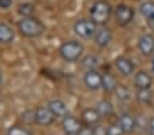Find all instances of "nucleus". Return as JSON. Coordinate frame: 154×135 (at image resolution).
<instances>
[{"instance_id":"obj_6","label":"nucleus","mask_w":154,"mask_h":135,"mask_svg":"<svg viewBox=\"0 0 154 135\" xmlns=\"http://www.w3.org/2000/svg\"><path fill=\"white\" fill-rule=\"evenodd\" d=\"M83 82L86 85L87 89L90 90H98L100 87H102V74L94 71H86L83 76Z\"/></svg>"},{"instance_id":"obj_7","label":"nucleus","mask_w":154,"mask_h":135,"mask_svg":"<svg viewBox=\"0 0 154 135\" xmlns=\"http://www.w3.org/2000/svg\"><path fill=\"white\" fill-rule=\"evenodd\" d=\"M138 49L142 56H150L154 53V37L151 34H143L138 40Z\"/></svg>"},{"instance_id":"obj_18","label":"nucleus","mask_w":154,"mask_h":135,"mask_svg":"<svg viewBox=\"0 0 154 135\" xmlns=\"http://www.w3.org/2000/svg\"><path fill=\"white\" fill-rule=\"evenodd\" d=\"M96 109L101 118H106V116H111L113 113V105H112L111 101H108V100H101L97 104Z\"/></svg>"},{"instance_id":"obj_12","label":"nucleus","mask_w":154,"mask_h":135,"mask_svg":"<svg viewBox=\"0 0 154 135\" xmlns=\"http://www.w3.org/2000/svg\"><path fill=\"white\" fill-rule=\"evenodd\" d=\"M115 66H116L117 71L124 76H130L134 74V70H135L134 64H132V62H131L130 59H127L124 56L117 57V59L115 60Z\"/></svg>"},{"instance_id":"obj_19","label":"nucleus","mask_w":154,"mask_h":135,"mask_svg":"<svg viewBox=\"0 0 154 135\" xmlns=\"http://www.w3.org/2000/svg\"><path fill=\"white\" fill-rule=\"evenodd\" d=\"M140 14L147 21H154V2H145L140 4Z\"/></svg>"},{"instance_id":"obj_28","label":"nucleus","mask_w":154,"mask_h":135,"mask_svg":"<svg viewBox=\"0 0 154 135\" xmlns=\"http://www.w3.org/2000/svg\"><path fill=\"white\" fill-rule=\"evenodd\" d=\"M93 132H94V135H105L106 134V128H104L101 126H97L93 128Z\"/></svg>"},{"instance_id":"obj_22","label":"nucleus","mask_w":154,"mask_h":135,"mask_svg":"<svg viewBox=\"0 0 154 135\" xmlns=\"http://www.w3.org/2000/svg\"><path fill=\"white\" fill-rule=\"evenodd\" d=\"M34 12V4L32 3H22L18 6V14L22 15V18H29Z\"/></svg>"},{"instance_id":"obj_14","label":"nucleus","mask_w":154,"mask_h":135,"mask_svg":"<svg viewBox=\"0 0 154 135\" xmlns=\"http://www.w3.org/2000/svg\"><path fill=\"white\" fill-rule=\"evenodd\" d=\"M94 41H96L97 47H100V48L108 47V45H109V42L112 41V32L109 29H106V27L98 30V32H97V34L94 35Z\"/></svg>"},{"instance_id":"obj_31","label":"nucleus","mask_w":154,"mask_h":135,"mask_svg":"<svg viewBox=\"0 0 154 135\" xmlns=\"http://www.w3.org/2000/svg\"><path fill=\"white\" fill-rule=\"evenodd\" d=\"M64 135H78V134H64Z\"/></svg>"},{"instance_id":"obj_25","label":"nucleus","mask_w":154,"mask_h":135,"mask_svg":"<svg viewBox=\"0 0 154 135\" xmlns=\"http://www.w3.org/2000/svg\"><path fill=\"white\" fill-rule=\"evenodd\" d=\"M124 132L122 131L119 124H111L109 127H106V134L105 135H123Z\"/></svg>"},{"instance_id":"obj_20","label":"nucleus","mask_w":154,"mask_h":135,"mask_svg":"<svg viewBox=\"0 0 154 135\" xmlns=\"http://www.w3.org/2000/svg\"><path fill=\"white\" fill-rule=\"evenodd\" d=\"M113 93L120 101H128L131 98L130 89H128L127 86H124V85H117V87L115 89Z\"/></svg>"},{"instance_id":"obj_8","label":"nucleus","mask_w":154,"mask_h":135,"mask_svg":"<svg viewBox=\"0 0 154 135\" xmlns=\"http://www.w3.org/2000/svg\"><path fill=\"white\" fill-rule=\"evenodd\" d=\"M55 120L53 113L48 109V106H40L35 109V123L40 126H51Z\"/></svg>"},{"instance_id":"obj_30","label":"nucleus","mask_w":154,"mask_h":135,"mask_svg":"<svg viewBox=\"0 0 154 135\" xmlns=\"http://www.w3.org/2000/svg\"><path fill=\"white\" fill-rule=\"evenodd\" d=\"M147 128H149V131H150V134L154 135V116H153V118H150V120H149Z\"/></svg>"},{"instance_id":"obj_11","label":"nucleus","mask_w":154,"mask_h":135,"mask_svg":"<svg viewBox=\"0 0 154 135\" xmlns=\"http://www.w3.org/2000/svg\"><path fill=\"white\" fill-rule=\"evenodd\" d=\"M117 124L120 126V128H122V131L124 134H131L137 128V119L132 118L128 113H123L119 118V120H117Z\"/></svg>"},{"instance_id":"obj_3","label":"nucleus","mask_w":154,"mask_h":135,"mask_svg":"<svg viewBox=\"0 0 154 135\" xmlns=\"http://www.w3.org/2000/svg\"><path fill=\"white\" fill-rule=\"evenodd\" d=\"M59 53H60V56L66 62H70V63L78 62L81 59L82 53H83V45L79 41L70 40V41H66L60 45Z\"/></svg>"},{"instance_id":"obj_24","label":"nucleus","mask_w":154,"mask_h":135,"mask_svg":"<svg viewBox=\"0 0 154 135\" xmlns=\"http://www.w3.org/2000/svg\"><path fill=\"white\" fill-rule=\"evenodd\" d=\"M22 121L26 124H33L35 123V111L33 109H27L22 113Z\"/></svg>"},{"instance_id":"obj_4","label":"nucleus","mask_w":154,"mask_h":135,"mask_svg":"<svg viewBox=\"0 0 154 135\" xmlns=\"http://www.w3.org/2000/svg\"><path fill=\"white\" fill-rule=\"evenodd\" d=\"M74 32L81 38H93L97 34V25L91 19H79L74 23Z\"/></svg>"},{"instance_id":"obj_9","label":"nucleus","mask_w":154,"mask_h":135,"mask_svg":"<svg viewBox=\"0 0 154 135\" xmlns=\"http://www.w3.org/2000/svg\"><path fill=\"white\" fill-rule=\"evenodd\" d=\"M63 130L66 131V134H79L83 128V124H82L81 120H78L76 118H72V116H66L63 119Z\"/></svg>"},{"instance_id":"obj_17","label":"nucleus","mask_w":154,"mask_h":135,"mask_svg":"<svg viewBox=\"0 0 154 135\" xmlns=\"http://www.w3.org/2000/svg\"><path fill=\"white\" fill-rule=\"evenodd\" d=\"M102 87L105 91L113 93L115 89L117 87V81L112 74H102Z\"/></svg>"},{"instance_id":"obj_26","label":"nucleus","mask_w":154,"mask_h":135,"mask_svg":"<svg viewBox=\"0 0 154 135\" xmlns=\"http://www.w3.org/2000/svg\"><path fill=\"white\" fill-rule=\"evenodd\" d=\"M7 135H32L25 128H20V127H11V128L8 130V134Z\"/></svg>"},{"instance_id":"obj_10","label":"nucleus","mask_w":154,"mask_h":135,"mask_svg":"<svg viewBox=\"0 0 154 135\" xmlns=\"http://www.w3.org/2000/svg\"><path fill=\"white\" fill-rule=\"evenodd\" d=\"M48 109L53 113V116H57V118H66L68 116V108L66 105V103L59 98H55V100H51L48 103Z\"/></svg>"},{"instance_id":"obj_32","label":"nucleus","mask_w":154,"mask_h":135,"mask_svg":"<svg viewBox=\"0 0 154 135\" xmlns=\"http://www.w3.org/2000/svg\"><path fill=\"white\" fill-rule=\"evenodd\" d=\"M0 82H2V72H0Z\"/></svg>"},{"instance_id":"obj_5","label":"nucleus","mask_w":154,"mask_h":135,"mask_svg":"<svg viewBox=\"0 0 154 135\" xmlns=\"http://www.w3.org/2000/svg\"><path fill=\"white\" fill-rule=\"evenodd\" d=\"M134 8L127 4H119L115 8V18L120 26H127L128 23H131L134 19Z\"/></svg>"},{"instance_id":"obj_16","label":"nucleus","mask_w":154,"mask_h":135,"mask_svg":"<svg viewBox=\"0 0 154 135\" xmlns=\"http://www.w3.org/2000/svg\"><path fill=\"white\" fill-rule=\"evenodd\" d=\"M14 32L12 29L6 23H0V42L2 44H10L14 41Z\"/></svg>"},{"instance_id":"obj_13","label":"nucleus","mask_w":154,"mask_h":135,"mask_svg":"<svg viewBox=\"0 0 154 135\" xmlns=\"http://www.w3.org/2000/svg\"><path fill=\"white\" fill-rule=\"evenodd\" d=\"M134 83L139 90H147L153 85V78L146 71H139L134 78Z\"/></svg>"},{"instance_id":"obj_27","label":"nucleus","mask_w":154,"mask_h":135,"mask_svg":"<svg viewBox=\"0 0 154 135\" xmlns=\"http://www.w3.org/2000/svg\"><path fill=\"white\" fill-rule=\"evenodd\" d=\"M12 6V0H0V8L8 10Z\"/></svg>"},{"instance_id":"obj_23","label":"nucleus","mask_w":154,"mask_h":135,"mask_svg":"<svg viewBox=\"0 0 154 135\" xmlns=\"http://www.w3.org/2000/svg\"><path fill=\"white\" fill-rule=\"evenodd\" d=\"M137 100L139 101L140 104H143V105L150 104L151 100H153V96H151V93H150V89H147V90H138Z\"/></svg>"},{"instance_id":"obj_29","label":"nucleus","mask_w":154,"mask_h":135,"mask_svg":"<svg viewBox=\"0 0 154 135\" xmlns=\"http://www.w3.org/2000/svg\"><path fill=\"white\" fill-rule=\"evenodd\" d=\"M78 135H94V132H93V128H91V127H83V128H82V131L79 132Z\"/></svg>"},{"instance_id":"obj_21","label":"nucleus","mask_w":154,"mask_h":135,"mask_svg":"<svg viewBox=\"0 0 154 135\" xmlns=\"http://www.w3.org/2000/svg\"><path fill=\"white\" fill-rule=\"evenodd\" d=\"M98 63H100L98 57L94 55H89L82 60V66H83L87 71H94L97 68V66H98Z\"/></svg>"},{"instance_id":"obj_15","label":"nucleus","mask_w":154,"mask_h":135,"mask_svg":"<svg viewBox=\"0 0 154 135\" xmlns=\"http://www.w3.org/2000/svg\"><path fill=\"white\" fill-rule=\"evenodd\" d=\"M82 121H83L86 126H93V124H97L100 121V119H101V116H100V113L97 112V109L94 108H87L85 109L83 112H82Z\"/></svg>"},{"instance_id":"obj_2","label":"nucleus","mask_w":154,"mask_h":135,"mask_svg":"<svg viewBox=\"0 0 154 135\" xmlns=\"http://www.w3.org/2000/svg\"><path fill=\"white\" fill-rule=\"evenodd\" d=\"M18 30L25 37L34 38L42 34L44 30H45V26L42 25L41 21H38L37 18L29 17V18H22L18 22Z\"/></svg>"},{"instance_id":"obj_1","label":"nucleus","mask_w":154,"mask_h":135,"mask_svg":"<svg viewBox=\"0 0 154 135\" xmlns=\"http://www.w3.org/2000/svg\"><path fill=\"white\" fill-rule=\"evenodd\" d=\"M112 15V7L106 0H97L94 2L93 6L90 7V19L97 25L102 26L106 25L111 19Z\"/></svg>"}]
</instances>
